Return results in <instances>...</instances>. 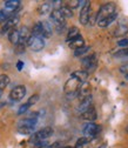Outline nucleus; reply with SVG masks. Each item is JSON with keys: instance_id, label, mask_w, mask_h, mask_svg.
<instances>
[{"instance_id": "f257e3e1", "label": "nucleus", "mask_w": 128, "mask_h": 148, "mask_svg": "<svg viewBox=\"0 0 128 148\" xmlns=\"http://www.w3.org/2000/svg\"><path fill=\"white\" fill-rule=\"evenodd\" d=\"M51 20L54 24V27L58 33L64 32V29L66 28V18L62 15L59 8H55L51 12Z\"/></svg>"}, {"instance_id": "f03ea898", "label": "nucleus", "mask_w": 128, "mask_h": 148, "mask_svg": "<svg viewBox=\"0 0 128 148\" xmlns=\"http://www.w3.org/2000/svg\"><path fill=\"white\" fill-rule=\"evenodd\" d=\"M38 123V120L36 118H26L19 121L18 123V131H19L21 134H31L34 128Z\"/></svg>"}, {"instance_id": "7ed1b4c3", "label": "nucleus", "mask_w": 128, "mask_h": 148, "mask_svg": "<svg viewBox=\"0 0 128 148\" xmlns=\"http://www.w3.org/2000/svg\"><path fill=\"white\" fill-rule=\"evenodd\" d=\"M81 81L78 80L75 77L71 75L69 79L66 81L65 84V93L68 95V97H74V95H78V89L79 87L81 86Z\"/></svg>"}, {"instance_id": "20e7f679", "label": "nucleus", "mask_w": 128, "mask_h": 148, "mask_svg": "<svg viewBox=\"0 0 128 148\" xmlns=\"http://www.w3.org/2000/svg\"><path fill=\"white\" fill-rule=\"evenodd\" d=\"M115 12H116V6L114 3H107V4L101 5V7L99 8V11L97 13V23Z\"/></svg>"}, {"instance_id": "39448f33", "label": "nucleus", "mask_w": 128, "mask_h": 148, "mask_svg": "<svg viewBox=\"0 0 128 148\" xmlns=\"http://www.w3.org/2000/svg\"><path fill=\"white\" fill-rule=\"evenodd\" d=\"M81 65H82V68H84L82 71H85L87 74L93 73L97 69V66H98V61H97L95 54L88 55V57L84 58L82 61H81Z\"/></svg>"}, {"instance_id": "423d86ee", "label": "nucleus", "mask_w": 128, "mask_h": 148, "mask_svg": "<svg viewBox=\"0 0 128 148\" xmlns=\"http://www.w3.org/2000/svg\"><path fill=\"white\" fill-rule=\"evenodd\" d=\"M53 135V128L52 127H44L40 131H38L35 134H33V136L31 138V141H33L34 143L38 141H46L47 139H49Z\"/></svg>"}, {"instance_id": "0eeeda50", "label": "nucleus", "mask_w": 128, "mask_h": 148, "mask_svg": "<svg viewBox=\"0 0 128 148\" xmlns=\"http://www.w3.org/2000/svg\"><path fill=\"white\" fill-rule=\"evenodd\" d=\"M101 131V128L99 125L94 123V122H87L85 126H84V129H82V133L85 135V138H87L88 140L90 138H94L99 134V132Z\"/></svg>"}, {"instance_id": "6e6552de", "label": "nucleus", "mask_w": 128, "mask_h": 148, "mask_svg": "<svg viewBox=\"0 0 128 148\" xmlns=\"http://www.w3.org/2000/svg\"><path fill=\"white\" fill-rule=\"evenodd\" d=\"M26 44L33 52H40L45 47V40L42 38H39V36H33V35L29 36Z\"/></svg>"}, {"instance_id": "1a4fd4ad", "label": "nucleus", "mask_w": 128, "mask_h": 148, "mask_svg": "<svg viewBox=\"0 0 128 148\" xmlns=\"http://www.w3.org/2000/svg\"><path fill=\"white\" fill-rule=\"evenodd\" d=\"M26 95V87L24 85L15 86L10 93V99L13 101H20Z\"/></svg>"}, {"instance_id": "9d476101", "label": "nucleus", "mask_w": 128, "mask_h": 148, "mask_svg": "<svg viewBox=\"0 0 128 148\" xmlns=\"http://www.w3.org/2000/svg\"><path fill=\"white\" fill-rule=\"evenodd\" d=\"M19 20H20V18L18 16V15H13L12 18H10V19L4 24L3 28H1V34H7L10 33L11 31H13L15 28V26L19 24Z\"/></svg>"}, {"instance_id": "9b49d317", "label": "nucleus", "mask_w": 128, "mask_h": 148, "mask_svg": "<svg viewBox=\"0 0 128 148\" xmlns=\"http://www.w3.org/2000/svg\"><path fill=\"white\" fill-rule=\"evenodd\" d=\"M90 13H92V8H90V3L88 1V3L81 8V12H80V15H79V21H80L81 25H87V24H88Z\"/></svg>"}, {"instance_id": "f8f14e48", "label": "nucleus", "mask_w": 128, "mask_h": 148, "mask_svg": "<svg viewBox=\"0 0 128 148\" xmlns=\"http://www.w3.org/2000/svg\"><path fill=\"white\" fill-rule=\"evenodd\" d=\"M81 119H84V120H86V121H88V122H93V121H95L97 119H98V113H97V110H95V108L92 106V107H89L86 112H84L82 114H81Z\"/></svg>"}, {"instance_id": "ddd939ff", "label": "nucleus", "mask_w": 128, "mask_h": 148, "mask_svg": "<svg viewBox=\"0 0 128 148\" xmlns=\"http://www.w3.org/2000/svg\"><path fill=\"white\" fill-rule=\"evenodd\" d=\"M92 102H93L92 95H88V97L81 99V101H80V103H79V107H78V110L82 114L84 112H86V110H87L89 107H92Z\"/></svg>"}, {"instance_id": "4468645a", "label": "nucleus", "mask_w": 128, "mask_h": 148, "mask_svg": "<svg viewBox=\"0 0 128 148\" xmlns=\"http://www.w3.org/2000/svg\"><path fill=\"white\" fill-rule=\"evenodd\" d=\"M116 18H118V12H115V13H113V14H111V15H108V16L103 18V19L99 20L97 24H98L99 27H101V28H106V27H108L111 24H113V21L116 19Z\"/></svg>"}, {"instance_id": "2eb2a0df", "label": "nucleus", "mask_w": 128, "mask_h": 148, "mask_svg": "<svg viewBox=\"0 0 128 148\" xmlns=\"http://www.w3.org/2000/svg\"><path fill=\"white\" fill-rule=\"evenodd\" d=\"M88 95H90V85L87 81H85V82L81 84V86L78 89V97L80 99H84Z\"/></svg>"}, {"instance_id": "dca6fc26", "label": "nucleus", "mask_w": 128, "mask_h": 148, "mask_svg": "<svg viewBox=\"0 0 128 148\" xmlns=\"http://www.w3.org/2000/svg\"><path fill=\"white\" fill-rule=\"evenodd\" d=\"M20 5H21V1H19V0H7V1L4 3V6H5L4 10L13 13L20 7Z\"/></svg>"}, {"instance_id": "f3484780", "label": "nucleus", "mask_w": 128, "mask_h": 148, "mask_svg": "<svg viewBox=\"0 0 128 148\" xmlns=\"http://www.w3.org/2000/svg\"><path fill=\"white\" fill-rule=\"evenodd\" d=\"M19 35H20V39H19V44L21 45H25L28 40V38L31 36V32H29V28L26 27V26H23L20 29H19Z\"/></svg>"}, {"instance_id": "a211bd4d", "label": "nucleus", "mask_w": 128, "mask_h": 148, "mask_svg": "<svg viewBox=\"0 0 128 148\" xmlns=\"http://www.w3.org/2000/svg\"><path fill=\"white\" fill-rule=\"evenodd\" d=\"M68 46L72 48V49H78V48H81V47H84L85 46V40H84V38L81 35H79V36H77L75 39H73V40H71V41H68Z\"/></svg>"}, {"instance_id": "6ab92c4d", "label": "nucleus", "mask_w": 128, "mask_h": 148, "mask_svg": "<svg viewBox=\"0 0 128 148\" xmlns=\"http://www.w3.org/2000/svg\"><path fill=\"white\" fill-rule=\"evenodd\" d=\"M42 23V38H49L53 33V27L49 21H41Z\"/></svg>"}, {"instance_id": "aec40b11", "label": "nucleus", "mask_w": 128, "mask_h": 148, "mask_svg": "<svg viewBox=\"0 0 128 148\" xmlns=\"http://www.w3.org/2000/svg\"><path fill=\"white\" fill-rule=\"evenodd\" d=\"M52 1H47V3H44L42 5H40V7L38 8V13L40 15H46V14H51L52 12Z\"/></svg>"}, {"instance_id": "412c9836", "label": "nucleus", "mask_w": 128, "mask_h": 148, "mask_svg": "<svg viewBox=\"0 0 128 148\" xmlns=\"http://www.w3.org/2000/svg\"><path fill=\"white\" fill-rule=\"evenodd\" d=\"M19 39H20V35H19V29H16V28H14L13 31H11L10 33H8V40H10V42L11 44H13V45H18L19 44Z\"/></svg>"}, {"instance_id": "4be33fe9", "label": "nucleus", "mask_w": 128, "mask_h": 148, "mask_svg": "<svg viewBox=\"0 0 128 148\" xmlns=\"http://www.w3.org/2000/svg\"><path fill=\"white\" fill-rule=\"evenodd\" d=\"M79 35H80V29H79L78 27H75V26H73V27H71V28L68 29L66 41L68 42V41H71V40H73V39H75L77 36H79Z\"/></svg>"}, {"instance_id": "5701e85b", "label": "nucleus", "mask_w": 128, "mask_h": 148, "mask_svg": "<svg viewBox=\"0 0 128 148\" xmlns=\"http://www.w3.org/2000/svg\"><path fill=\"white\" fill-rule=\"evenodd\" d=\"M31 35L42 38V23H41V21L36 23V24L33 26V28H32V31H31ZM42 39H44V38H42Z\"/></svg>"}, {"instance_id": "b1692460", "label": "nucleus", "mask_w": 128, "mask_h": 148, "mask_svg": "<svg viewBox=\"0 0 128 148\" xmlns=\"http://www.w3.org/2000/svg\"><path fill=\"white\" fill-rule=\"evenodd\" d=\"M127 33H128V26L125 25V24H120L115 28V31H114V36H118V38H120V36H125Z\"/></svg>"}, {"instance_id": "393cba45", "label": "nucleus", "mask_w": 128, "mask_h": 148, "mask_svg": "<svg viewBox=\"0 0 128 148\" xmlns=\"http://www.w3.org/2000/svg\"><path fill=\"white\" fill-rule=\"evenodd\" d=\"M71 75H73V77H75L78 80H80L81 82H85L86 80H87V78H88V74L85 72V71H75L74 73H72Z\"/></svg>"}, {"instance_id": "a878e982", "label": "nucleus", "mask_w": 128, "mask_h": 148, "mask_svg": "<svg viewBox=\"0 0 128 148\" xmlns=\"http://www.w3.org/2000/svg\"><path fill=\"white\" fill-rule=\"evenodd\" d=\"M10 84V77L7 74H0V90L3 92V89H5Z\"/></svg>"}, {"instance_id": "bb28decb", "label": "nucleus", "mask_w": 128, "mask_h": 148, "mask_svg": "<svg viewBox=\"0 0 128 148\" xmlns=\"http://www.w3.org/2000/svg\"><path fill=\"white\" fill-rule=\"evenodd\" d=\"M13 16V13L6 11V10H0V23H6L10 18Z\"/></svg>"}, {"instance_id": "cd10ccee", "label": "nucleus", "mask_w": 128, "mask_h": 148, "mask_svg": "<svg viewBox=\"0 0 128 148\" xmlns=\"http://www.w3.org/2000/svg\"><path fill=\"white\" fill-rule=\"evenodd\" d=\"M114 57L115 58H128V47L127 48H121V49H118L115 53H114Z\"/></svg>"}, {"instance_id": "c85d7f7f", "label": "nucleus", "mask_w": 128, "mask_h": 148, "mask_svg": "<svg viewBox=\"0 0 128 148\" xmlns=\"http://www.w3.org/2000/svg\"><path fill=\"white\" fill-rule=\"evenodd\" d=\"M59 10H60V12L62 13V15L65 18H72L73 16V11L68 6H61Z\"/></svg>"}, {"instance_id": "c756f323", "label": "nucleus", "mask_w": 128, "mask_h": 148, "mask_svg": "<svg viewBox=\"0 0 128 148\" xmlns=\"http://www.w3.org/2000/svg\"><path fill=\"white\" fill-rule=\"evenodd\" d=\"M89 49H90L89 46H84V47H81V48L75 49V51H74V55H75V57H81V55H85L87 52H89Z\"/></svg>"}, {"instance_id": "7c9ffc66", "label": "nucleus", "mask_w": 128, "mask_h": 148, "mask_svg": "<svg viewBox=\"0 0 128 148\" xmlns=\"http://www.w3.org/2000/svg\"><path fill=\"white\" fill-rule=\"evenodd\" d=\"M89 140L87 139V138H85V136H82V138H80L78 141H77V143H75V146H74V148H82L87 142H88Z\"/></svg>"}, {"instance_id": "2f4dec72", "label": "nucleus", "mask_w": 128, "mask_h": 148, "mask_svg": "<svg viewBox=\"0 0 128 148\" xmlns=\"http://www.w3.org/2000/svg\"><path fill=\"white\" fill-rule=\"evenodd\" d=\"M39 94H34V95H32L29 99H28V101H27V103L29 105V106H33L34 103H36V102H38L39 101Z\"/></svg>"}, {"instance_id": "473e14b6", "label": "nucleus", "mask_w": 128, "mask_h": 148, "mask_svg": "<svg viewBox=\"0 0 128 148\" xmlns=\"http://www.w3.org/2000/svg\"><path fill=\"white\" fill-rule=\"evenodd\" d=\"M29 107H31V106H29L27 102H26V103H24V105H21V106H20V108H19V110H18V114L20 115V114L26 113L27 110H28V108H29Z\"/></svg>"}, {"instance_id": "72a5a7b5", "label": "nucleus", "mask_w": 128, "mask_h": 148, "mask_svg": "<svg viewBox=\"0 0 128 148\" xmlns=\"http://www.w3.org/2000/svg\"><path fill=\"white\" fill-rule=\"evenodd\" d=\"M34 148H48L47 141H38L34 143Z\"/></svg>"}, {"instance_id": "f704fd0d", "label": "nucleus", "mask_w": 128, "mask_h": 148, "mask_svg": "<svg viewBox=\"0 0 128 148\" xmlns=\"http://www.w3.org/2000/svg\"><path fill=\"white\" fill-rule=\"evenodd\" d=\"M118 46H120L121 48H127V47H128V38L120 39V40L118 41Z\"/></svg>"}, {"instance_id": "c9c22d12", "label": "nucleus", "mask_w": 128, "mask_h": 148, "mask_svg": "<svg viewBox=\"0 0 128 148\" xmlns=\"http://www.w3.org/2000/svg\"><path fill=\"white\" fill-rule=\"evenodd\" d=\"M68 4H69L68 5L69 8H77L80 6V0H73V1H69Z\"/></svg>"}, {"instance_id": "e433bc0d", "label": "nucleus", "mask_w": 128, "mask_h": 148, "mask_svg": "<svg viewBox=\"0 0 128 148\" xmlns=\"http://www.w3.org/2000/svg\"><path fill=\"white\" fill-rule=\"evenodd\" d=\"M120 72L121 73H125V74H128V64H125L120 67Z\"/></svg>"}, {"instance_id": "4c0bfd02", "label": "nucleus", "mask_w": 128, "mask_h": 148, "mask_svg": "<svg viewBox=\"0 0 128 148\" xmlns=\"http://www.w3.org/2000/svg\"><path fill=\"white\" fill-rule=\"evenodd\" d=\"M48 148H61V143L60 142H54V143H52L51 146H48Z\"/></svg>"}, {"instance_id": "58836bf2", "label": "nucleus", "mask_w": 128, "mask_h": 148, "mask_svg": "<svg viewBox=\"0 0 128 148\" xmlns=\"http://www.w3.org/2000/svg\"><path fill=\"white\" fill-rule=\"evenodd\" d=\"M23 67H24V62H23V61H18V64H16V69H18V71H21Z\"/></svg>"}, {"instance_id": "ea45409f", "label": "nucleus", "mask_w": 128, "mask_h": 148, "mask_svg": "<svg viewBox=\"0 0 128 148\" xmlns=\"http://www.w3.org/2000/svg\"><path fill=\"white\" fill-rule=\"evenodd\" d=\"M61 148H73V147H71V146H64V147H61Z\"/></svg>"}, {"instance_id": "a19ab883", "label": "nucleus", "mask_w": 128, "mask_h": 148, "mask_svg": "<svg viewBox=\"0 0 128 148\" xmlns=\"http://www.w3.org/2000/svg\"><path fill=\"white\" fill-rule=\"evenodd\" d=\"M126 80L128 81V74H126Z\"/></svg>"}, {"instance_id": "79ce46f5", "label": "nucleus", "mask_w": 128, "mask_h": 148, "mask_svg": "<svg viewBox=\"0 0 128 148\" xmlns=\"http://www.w3.org/2000/svg\"><path fill=\"white\" fill-rule=\"evenodd\" d=\"M1 93H3V92H1V90H0V97H1Z\"/></svg>"}, {"instance_id": "37998d69", "label": "nucleus", "mask_w": 128, "mask_h": 148, "mask_svg": "<svg viewBox=\"0 0 128 148\" xmlns=\"http://www.w3.org/2000/svg\"><path fill=\"white\" fill-rule=\"evenodd\" d=\"M126 131H127V132H128V127H127V128H126Z\"/></svg>"}]
</instances>
